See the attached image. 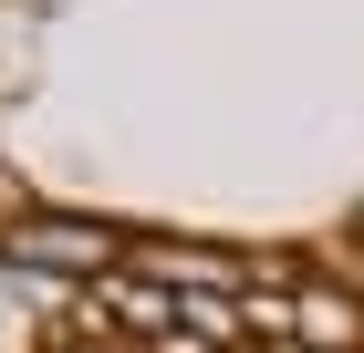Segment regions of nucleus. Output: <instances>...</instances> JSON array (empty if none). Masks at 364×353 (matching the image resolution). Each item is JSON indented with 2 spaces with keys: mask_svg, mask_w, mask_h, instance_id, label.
<instances>
[{
  "mask_svg": "<svg viewBox=\"0 0 364 353\" xmlns=\"http://www.w3.org/2000/svg\"><path fill=\"white\" fill-rule=\"evenodd\" d=\"M21 249H42V260H94V249H105V239H84V229H31Z\"/></svg>",
  "mask_w": 364,
  "mask_h": 353,
  "instance_id": "nucleus-1",
  "label": "nucleus"
}]
</instances>
